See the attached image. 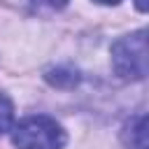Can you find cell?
<instances>
[{"instance_id":"obj_1","label":"cell","mask_w":149,"mask_h":149,"mask_svg":"<svg viewBox=\"0 0 149 149\" xmlns=\"http://www.w3.org/2000/svg\"><path fill=\"white\" fill-rule=\"evenodd\" d=\"M9 130H12V144L16 149H63L68 142L63 126L47 114L26 116Z\"/></svg>"},{"instance_id":"obj_2","label":"cell","mask_w":149,"mask_h":149,"mask_svg":"<svg viewBox=\"0 0 149 149\" xmlns=\"http://www.w3.org/2000/svg\"><path fill=\"white\" fill-rule=\"evenodd\" d=\"M109 56L116 77L126 81H142L147 77V30L140 28L119 37L112 44Z\"/></svg>"},{"instance_id":"obj_3","label":"cell","mask_w":149,"mask_h":149,"mask_svg":"<svg viewBox=\"0 0 149 149\" xmlns=\"http://www.w3.org/2000/svg\"><path fill=\"white\" fill-rule=\"evenodd\" d=\"M123 140L130 149H147V119H144V114H140L126 123Z\"/></svg>"},{"instance_id":"obj_4","label":"cell","mask_w":149,"mask_h":149,"mask_svg":"<svg viewBox=\"0 0 149 149\" xmlns=\"http://www.w3.org/2000/svg\"><path fill=\"white\" fill-rule=\"evenodd\" d=\"M14 126V102L9 100V95L0 93V135L7 133Z\"/></svg>"},{"instance_id":"obj_5","label":"cell","mask_w":149,"mask_h":149,"mask_svg":"<svg viewBox=\"0 0 149 149\" xmlns=\"http://www.w3.org/2000/svg\"><path fill=\"white\" fill-rule=\"evenodd\" d=\"M37 2L44 5V7H49V9H63L68 5V0H37Z\"/></svg>"},{"instance_id":"obj_6","label":"cell","mask_w":149,"mask_h":149,"mask_svg":"<svg viewBox=\"0 0 149 149\" xmlns=\"http://www.w3.org/2000/svg\"><path fill=\"white\" fill-rule=\"evenodd\" d=\"M135 7H137L140 12H147V9H149V0H135Z\"/></svg>"},{"instance_id":"obj_7","label":"cell","mask_w":149,"mask_h":149,"mask_svg":"<svg viewBox=\"0 0 149 149\" xmlns=\"http://www.w3.org/2000/svg\"><path fill=\"white\" fill-rule=\"evenodd\" d=\"M93 2H98V5H119L121 0H93Z\"/></svg>"}]
</instances>
